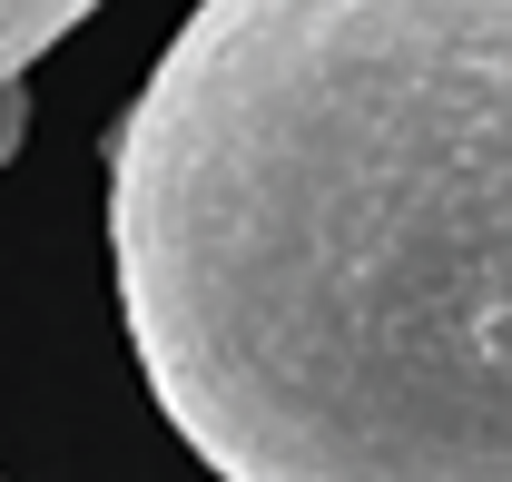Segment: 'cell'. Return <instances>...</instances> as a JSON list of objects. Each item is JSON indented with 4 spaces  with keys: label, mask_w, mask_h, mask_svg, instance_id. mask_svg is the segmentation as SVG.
<instances>
[{
    "label": "cell",
    "mask_w": 512,
    "mask_h": 482,
    "mask_svg": "<svg viewBox=\"0 0 512 482\" xmlns=\"http://www.w3.org/2000/svg\"><path fill=\"white\" fill-rule=\"evenodd\" d=\"M20 138H30V89H20V79H0V168L20 158Z\"/></svg>",
    "instance_id": "obj_3"
},
{
    "label": "cell",
    "mask_w": 512,
    "mask_h": 482,
    "mask_svg": "<svg viewBox=\"0 0 512 482\" xmlns=\"http://www.w3.org/2000/svg\"><path fill=\"white\" fill-rule=\"evenodd\" d=\"M109 266L217 482H512V0H197Z\"/></svg>",
    "instance_id": "obj_1"
},
{
    "label": "cell",
    "mask_w": 512,
    "mask_h": 482,
    "mask_svg": "<svg viewBox=\"0 0 512 482\" xmlns=\"http://www.w3.org/2000/svg\"><path fill=\"white\" fill-rule=\"evenodd\" d=\"M89 10H99V0H0V79H20L40 50H60Z\"/></svg>",
    "instance_id": "obj_2"
}]
</instances>
